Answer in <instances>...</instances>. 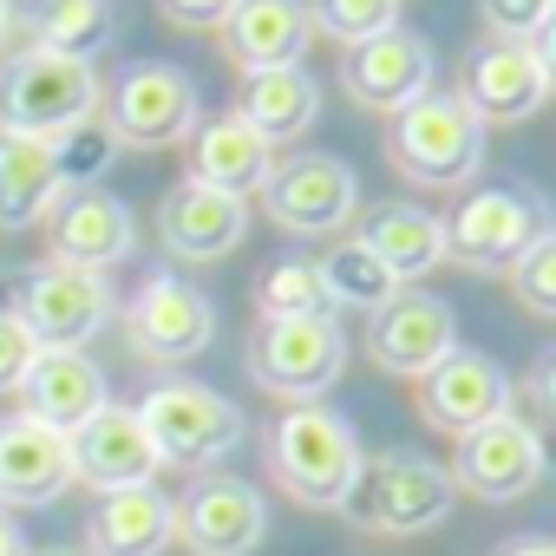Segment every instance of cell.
Listing matches in <instances>:
<instances>
[{
	"mask_svg": "<svg viewBox=\"0 0 556 556\" xmlns=\"http://www.w3.org/2000/svg\"><path fill=\"white\" fill-rule=\"evenodd\" d=\"M361 439L341 413L328 406H289L275 419V439H268V465L282 478L289 497L315 504V510H341L354 478H361Z\"/></svg>",
	"mask_w": 556,
	"mask_h": 556,
	"instance_id": "1",
	"label": "cell"
},
{
	"mask_svg": "<svg viewBox=\"0 0 556 556\" xmlns=\"http://www.w3.org/2000/svg\"><path fill=\"white\" fill-rule=\"evenodd\" d=\"M387 151H393L400 177H413L426 190H458L484 164V118L458 92H419L406 112H393Z\"/></svg>",
	"mask_w": 556,
	"mask_h": 556,
	"instance_id": "2",
	"label": "cell"
},
{
	"mask_svg": "<svg viewBox=\"0 0 556 556\" xmlns=\"http://www.w3.org/2000/svg\"><path fill=\"white\" fill-rule=\"evenodd\" d=\"M452 497H458V484L432 458H419V452H374V458H361V478H354V491H348L341 510L361 530L419 536V530H432L452 510Z\"/></svg>",
	"mask_w": 556,
	"mask_h": 556,
	"instance_id": "3",
	"label": "cell"
},
{
	"mask_svg": "<svg viewBox=\"0 0 556 556\" xmlns=\"http://www.w3.org/2000/svg\"><path fill=\"white\" fill-rule=\"evenodd\" d=\"M138 419L157 445L164 465H184V471H210L216 458H229L242 445V406L223 400L216 387H197V380H164L138 400Z\"/></svg>",
	"mask_w": 556,
	"mask_h": 556,
	"instance_id": "4",
	"label": "cell"
},
{
	"mask_svg": "<svg viewBox=\"0 0 556 556\" xmlns=\"http://www.w3.org/2000/svg\"><path fill=\"white\" fill-rule=\"evenodd\" d=\"M99 73L92 60H60V53H21L0 79V131L27 138H60L66 125L99 112Z\"/></svg>",
	"mask_w": 556,
	"mask_h": 556,
	"instance_id": "5",
	"label": "cell"
},
{
	"mask_svg": "<svg viewBox=\"0 0 556 556\" xmlns=\"http://www.w3.org/2000/svg\"><path fill=\"white\" fill-rule=\"evenodd\" d=\"M348 367V334L334 315L308 321H255L249 334V380L282 400H321Z\"/></svg>",
	"mask_w": 556,
	"mask_h": 556,
	"instance_id": "6",
	"label": "cell"
},
{
	"mask_svg": "<svg viewBox=\"0 0 556 556\" xmlns=\"http://www.w3.org/2000/svg\"><path fill=\"white\" fill-rule=\"evenodd\" d=\"M14 315L27 321V334L40 341V354H79L112 321V289H105V275H92V268L47 262V268L21 275Z\"/></svg>",
	"mask_w": 556,
	"mask_h": 556,
	"instance_id": "7",
	"label": "cell"
},
{
	"mask_svg": "<svg viewBox=\"0 0 556 556\" xmlns=\"http://www.w3.org/2000/svg\"><path fill=\"white\" fill-rule=\"evenodd\" d=\"M556 223L543 210V197H523V190H478L458 203V216L445 223V255H458L465 268H484V275H510L530 242H543Z\"/></svg>",
	"mask_w": 556,
	"mask_h": 556,
	"instance_id": "8",
	"label": "cell"
},
{
	"mask_svg": "<svg viewBox=\"0 0 556 556\" xmlns=\"http://www.w3.org/2000/svg\"><path fill=\"white\" fill-rule=\"evenodd\" d=\"M125 341L138 361H164V367L197 361L216 341V308L184 275H144L138 295L125 302Z\"/></svg>",
	"mask_w": 556,
	"mask_h": 556,
	"instance_id": "9",
	"label": "cell"
},
{
	"mask_svg": "<svg viewBox=\"0 0 556 556\" xmlns=\"http://www.w3.org/2000/svg\"><path fill=\"white\" fill-rule=\"evenodd\" d=\"M105 125L131 151H157V144L190 138L197 131V86H190V73H177L164 60H144V66L118 73V86L105 92Z\"/></svg>",
	"mask_w": 556,
	"mask_h": 556,
	"instance_id": "10",
	"label": "cell"
},
{
	"mask_svg": "<svg viewBox=\"0 0 556 556\" xmlns=\"http://www.w3.org/2000/svg\"><path fill=\"white\" fill-rule=\"evenodd\" d=\"M262 203H268L275 223L295 229V236H328V229H341L354 216L361 177H354V164H341L328 151H302V157H289V164L268 170Z\"/></svg>",
	"mask_w": 556,
	"mask_h": 556,
	"instance_id": "11",
	"label": "cell"
},
{
	"mask_svg": "<svg viewBox=\"0 0 556 556\" xmlns=\"http://www.w3.org/2000/svg\"><path fill=\"white\" fill-rule=\"evenodd\" d=\"M177 536L190 556H255V543L268 536V504L249 478L210 471L184 491L177 504Z\"/></svg>",
	"mask_w": 556,
	"mask_h": 556,
	"instance_id": "12",
	"label": "cell"
},
{
	"mask_svg": "<svg viewBox=\"0 0 556 556\" xmlns=\"http://www.w3.org/2000/svg\"><path fill=\"white\" fill-rule=\"evenodd\" d=\"M66 445H73V478L92 484L99 497L138 491V484H151V478L164 471V458H157V445H151L138 406H112V400H105Z\"/></svg>",
	"mask_w": 556,
	"mask_h": 556,
	"instance_id": "13",
	"label": "cell"
},
{
	"mask_svg": "<svg viewBox=\"0 0 556 556\" xmlns=\"http://www.w3.org/2000/svg\"><path fill=\"white\" fill-rule=\"evenodd\" d=\"M543 465L549 458H543L536 426H523L517 413H504V419H491V426H478V432L458 439L452 484L471 491V497H484V504H510V497H523L543 478Z\"/></svg>",
	"mask_w": 556,
	"mask_h": 556,
	"instance_id": "14",
	"label": "cell"
},
{
	"mask_svg": "<svg viewBox=\"0 0 556 556\" xmlns=\"http://www.w3.org/2000/svg\"><path fill=\"white\" fill-rule=\"evenodd\" d=\"M419 413H426V426L465 439V432H478V426L510 413V380H504V367L491 354H465L458 348L419 380Z\"/></svg>",
	"mask_w": 556,
	"mask_h": 556,
	"instance_id": "15",
	"label": "cell"
},
{
	"mask_svg": "<svg viewBox=\"0 0 556 556\" xmlns=\"http://www.w3.org/2000/svg\"><path fill=\"white\" fill-rule=\"evenodd\" d=\"M341 86L367 105V112H406L419 92H432V47L419 40V34H406V27H393V34H380V40H361V47H348V60H341Z\"/></svg>",
	"mask_w": 556,
	"mask_h": 556,
	"instance_id": "16",
	"label": "cell"
},
{
	"mask_svg": "<svg viewBox=\"0 0 556 556\" xmlns=\"http://www.w3.org/2000/svg\"><path fill=\"white\" fill-rule=\"evenodd\" d=\"M484 125H517L549 99V79L530 53V40H478L465 53V92H458Z\"/></svg>",
	"mask_w": 556,
	"mask_h": 556,
	"instance_id": "17",
	"label": "cell"
},
{
	"mask_svg": "<svg viewBox=\"0 0 556 556\" xmlns=\"http://www.w3.org/2000/svg\"><path fill=\"white\" fill-rule=\"evenodd\" d=\"M374 361L400 380H426L445 354H458V315L439 295H393L374 315Z\"/></svg>",
	"mask_w": 556,
	"mask_h": 556,
	"instance_id": "18",
	"label": "cell"
},
{
	"mask_svg": "<svg viewBox=\"0 0 556 556\" xmlns=\"http://www.w3.org/2000/svg\"><path fill=\"white\" fill-rule=\"evenodd\" d=\"M47 229H53V262L92 268V275H105L112 262H125L131 255V236H138L131 210L118 197H105V190H66L53 203Z\"/></svg>",
	"mask_w": 556,
	"mask_h": 556,
	"instance_id": "19",
	"label": "cell"
},
{
	"mask_svg": "<svg viewBox=\"0 0 556 556\" xmlns=\"http://www.w3.org/2000/svg\"><path fill=\"white\" fill-rule=\"evenodd\" d=\"M315 40V21L302 0H242V8L223 21V53L249 73H282V66H302Z\"/></svg>",
	"mask_w": 556,
	"mask_h": 556,
	"instance_id": "20",
	"label": "cell"
},
{
	"mask_svg": "<svg viewBox=\"0 0 556 556\" xmlns=\"http://www.w3.org/2000/svg\"><path fill=\"white\" fill-rule=\"evenodd\" d=\"M242 229H249V210L236 197H223V190L190 184V177L157 210V236H164V249L177 262H216V255H229L242 242Z\"/></svg>",
	"mask_w": 556,
	"mask_h": 556,
	"instance_id": "21",
	"label": "cell"
},
{
	"mask_svg": "<svg viewBox=\"0 0 556 556\" xmlns=\"http://www.w3.org/2000/svg\"><path fill=\"white\" fill-rule=\"evenodd\" d=\"M99 406H105V374L92 354H40L34 374L21 380V413L60 439H73Z\"/></svg>",
	"mask_w": 556,
	"mask_h": 556,
	"instance_id": "22",
	"label": "cell"
},
{
	"mask_svg": "<svg viewBox=\"0 0 556 556\" xmlns=\"http://www.w3.org/2000/svg\"><path fill=\"white\" fill-rule=\"evenodd\" d=\"M73 484V445L27 413L0 419V504H53Z\"/></svg>",
	"mask_w": 556,
	"mask_h": 556,
	"instance_id": "23",
	"label": "cell"
},
{
	"mask_svg": "<svg viewBox=\"0 0 556 556\" xmlns=\"http://www.w3.org/2000/svg\"><path fill=\"white\" fill-rule=\"evenodd\" d=\"M275 170V144L255 138L242 118H210L190 131V184L203 190H223V197H255Z\"/></svg>",
	"mask_w": 556,
	"mask_h": 556,
	"instance_id": "24",
	"label": "cell"
},
{
	"mask_svg": "<svg viewBox=\"0 0 556 556\" xmlns=\"http://www.w3.org/2000/svg\"><path fill=\"white\" fill-rule=\"evenodd\" d=\"M170 543H177V504L157 484L99 497V510L86 523V549L92 556H164Z\"/></svg>",
	"mask_w": 556,
	"mask_h": 556,
	"instance_id": "25",
	"label": "cell"
},
{
	"mask_svg": "<svg viewBox=\"0 0 556 556\" xmlns=\"http://www.w3.org/2000/svg\"><path fill=\"white\" fill-rule=\"evenodd\" d=\"M354 242L393 275V282H419L426 268L445 262V223H439L432 210H419V203H380V210L361 223Z\"/></svg>",
	"mask_w": 556,
	"mask_h": 556,
	"instance_id": "26",
	"label": "cell"
},
{
	"mask_svg": "<svg viewBox=\"0 0 556 556\" xmlns=\"http://www.w3.org/2000/svg\"><path fill=\"white\" fill-rule=\"evenodd\" d=\"M60 197L66 190H60L53 138L0 131V229H34V223H47Z\"/></svg>",
	"mask_w": 556,
	"mask_h": 556,
	"instance_id": "27",
	"label": "cell"
},
{
	"mask_svg": "<svg viewBox=\"0 0 556 556\" xmlns=\"http://www.w3.org/2000/svg\"><path fill=\"white\" fill-rule=\"evenodd\" d=\"M315 112H321V86H315L302 66L249 73V79H242V105H236V118H242L255 138H268V144H295V138H308Z\"/></svg>",
	"mask_w": 556,
	"mask_h": 556,
	"instance_id": "28",
	"label": "cell"
},
{
	"mask_svg": "<svg viewBox=\"0 0 556 556\" xmlns=\"http://www.w3.org/2000/svg\"><path fill=\"white\" fill-rule=\"evenodd\" d=\"M34 34V53H60V60H92L112 34V8L105 0H40L21 14Z\"/></svg>",
	"mask_w": 556,
	"mask_h": 556,
	"instance_id": "29",
	"label": "cell"
},
{
	"mask_svg": "<svg viewBox=\"0 0 556 556\" xmlns=\"http://www.w3.org/2000/svg\"><path fill=\"white\" fill-rule=\"evenodd\" d=\"M321 289H328V308H367V315H380L393 295H400V282H393V275L348 236V242H334L321 262Z\"/></svg>",
	"mask_w": 556,
	"mask_h": 556,
	"instance_id": "30",
	"label": "cell"
},
{
	"mask_svg": "<svg viewBox=\"0 0 556 556\" xmlns=\"http://www.w3.org/2000/svg\"><path fill=\"white\" fill-rule=\"evenodd\" d=\"M255 308H262V321H308V315H334L315 262H275V268H262V275H255Z\"/></svg>",
	"mask_w": 556,
	"mask_h": 556,
	"instance_id": "31",
	"label": "cell"
},
{
	"mask_svg": "<svg viewBox=\"0 0 556 556\" xmlns=\"http://www.w3.org/2000/svg\"><path fill=\"white\" fill-rule=\"evenodd\" d=\"M112 151H118V138H112V125H105L99 112H92V118H79V125H66V131L53 138L60 190H99V177H105Z\"/></svg>",
	"mask_w": 556,
	"mask_h": 556,
	"instance_id": "32",
	"label": "cell"
},
{
	"mask_svg": "<svg viewBox=\"0 0 556 556\" xmlns=\"http://www.w3.org/2000/svg\"><path fill=\"white\" fill-rule=\"evenodd\" d=\"M308 21L341 47H361V40H380L400 27V0H315Z\"/></svg>",
	"mask_w": 556,
	"mask_h": 556,
	"instance_id": "33",
	"label": "cell"
},
{
	"mask_svg": "<svg viewBox=\"0 0 556 556\" xmlns=\"http://www.w3.org/2000/svg\"><path fill=\"white\" fill-rule=\"evenodd\" d=\"M510 289H517V302L530 315H549L556 321V229L543 242H530V255L510 268Z\"/></svg>",
	"mask_w": 556,
	"mask_h": 556,
	"instance_id": "34",
	"label": "cell"
},
{
	"mask_svg": "<svg viewBox=\"0 0 556 556\" xmlns=\"http://www.w3.org/2000/svg\"><path fill=\"white\" fill-rule=\"evenodd\" d=\"M549 14H556V0H478V21L491 40H536Z\"/></svg>",
	"mask_w": 556,
	"mask_h": 556,
	"instance_id": "35",
	"label": "cell"
},
{
	"mask_svg": "<svg viewBox=\"0 0 556 556\" xmlns=\"http://www.w3.org/2000/svg\"><path fill=\"white\" fill-rule=\"evenodd\" d=\"M40 361V341L27 334V321L14 308H0V393H21V380L34 374Z\"/></svg>",
	"mask_w": 556,
	"mask_h": 556,
	"instance_id": "36",
	"label": "cell"
},
{
	"mask_svg": "<svg viewBox=\"0 0 556 556\" xmlns=\"http://www.w3.org/2000/svg\"><path fill=\"white\" fill-rule=\"evenodd\" d=\"M242 0H157V14L177 21V27H223Z\"/></svg>",
	"mask_w": 556,
	"mask_h": 556,
	"instance_id": "37",
	"label": "cell"
},
{
	"mask_svg": "<svg viewBox=\"0 0 556 556\" xmlns=\"http://www.w3.org/2000/svg\"><path fill=\"white\" fill-rule=\"evenodd\" d=\"M530 53H536V66H543V79L556 86V14L536 27V40H530Z\"/></svg>",
	"mask_w": 556,
	"mask_h": 556,
	"instance_id": "38",
	"label": "cell"
},
{
	"mask_svg": "<svg viewBox=\"0 0 556 556\" xmlns=\"http://www.w3.org/2000/svg\"><path fill=\"white\" fill-rule=\"evenodd\" d=\"M536 400H543V413H549V426H556V354H549L543 374H536Z\"/></svg>",
	"mask_w": 556,
	"mask_h": 556,
	"instance_id": "39",
	"label": "cell"
},
{
	"mask_svg": "<svg viewBox=\"0 0 556 556\" xmlns=\"http://www.w3.org/2000/svg\"><path fill=\"white\" fill-rule=\"evenodd\" d=\"M0 556H27V536H21V523L0 510Z\"/></svg>",
	"mask_w": 556,
	"mask_h": 556,
	"instance_id": "40",
	"label": "cell"
},
{
	"mask_svg": "<svg viewBox=\"0 0 556 556\" xmlns=\"http://www.w3.org/2000/svg\"><path fill=\"white\" fill-rule=\"evenodd\" d=\"M504 556H556V543H543V536H523V543H510Z\"/></svg>",
	"mask_w": 556,
	"mask_h": 556,
	"instance_id": "41",
	"label": "cell"
},
{
	"mask_svg": "<svg viewBox=\"0 0 556 556\" xmlns=\"http://www.w3.org/2000/svg\"><path fill=\"white\" fill-rule=\"evenodd\" d=\"M0 8H8V21H14V14H27V8H40V0H0Z\"/></svg>",
	"mask_w": 556,
	"mask_h": 556,
	"instance_id": "42",
	"label": "cell"
},
{
	"mask_svg": "<svg viewBox=\"0 0 556 556\" xmlns=\"http://www.w3.org/2000/svg\"><path fill=\"white\" fill-rule=\"evenodd\" d=\"M47 556H92V549H47Z\"/></svg>",
	"mask_w": 556,
	"mask_h": 556,
	"instance_id": "43",
	"label": "cell"
},
{
	"mask_svg": "<svg viewBox=\"0 0 556 556\" xmlns=\"http://www.w3.org/2000/svg\"><path fill=\"white\" fill-rule=\"evenodd\" d=\"M0 40H8V8H0Z\"/></svg>",
	"mask_w": 556,
	"mask_h": 556,
	"instance_id": "44",
	"label": "cell"
}]
</instances>
